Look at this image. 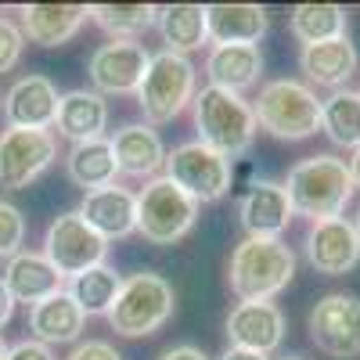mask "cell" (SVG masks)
<instances>
[{"instance_id": "1", "label": "cell", "mask_w": 360, "mask_h": 360, "mask_svg": "<svg viewBox=\"0 0 360 360\" xmlns=\"http://www.w3.org/2000/svg\"><path fill=\"white\" fill-rule=\"evenodd\" d=\"M295 278V252L281 238H245L227 263V285L238 303H270Z\"/></svg>"}, {"instance_id": "2", "label": "cell", "mask_w": 360, "mask_h": 360, "mask_svg": "<svg viewBox=\"0 0 360 360\" xmlns=\"http://www.w3.org/2000/svg\"><path fill=\"white\" fill-rule=\"evenodd\" d=\"M285 191L288 202L299 217L317 220H332L342 217V209L349 205L356 184L349 176V162L339 155H310L303 162H295L285 176Z\"/></svg>"}, {"instance_id": "3", "label": "cell", "mask_w": 360, "mask_h": 360, "mask_svg": "<svg viewBox=\"0 0 360 360\" xmlns=\"http://www.w3.org/2000/svg\"><path fill=\"white\" fill-rule=\"evenodd\" d=\"M191 112H195V134L205 148L220 152L224 159H238L245 155L252 141H256V112L252 105L242 98V94H227V90H217V86H202L195 101H191Z\"/></svg>"}, {"instance_id": "4", "label": "cell", "mask_w": 360, "mask_h": 360, "mask_svg": "<svg viewBox=\"0 0 360 360\" xmlns=\"http://www.w3.org/2000/svg\"><path fill=\"white\" fill-rule=\"evenodd\" d=\"M256 127L278 141H307L321 130V98L299 79H270L252 101Z\"/></svg>"}, {"instance_id": "5", "label": "cell", "mask_w": 360, "mask_h": 360, "mask_svg": "<svg viewBox=\"0 0 360 360\" xmlns=\"http://www.w3.org/2000/svg\"><path fill=\"white\" fill-rule=\"evenodd\" d=\"M173 307H176L173 285L162 274L144 270V274L123 278V288H119L115 303L108 310V324L123 339H144V335H155L173 317Z\"/></svg>"}, {"instance_id": "6", "label": "cell", "mask_w": 360, "mask_h": 360, "mask_svg": "<svg viewBox=\"0 0 360 360\" xmlns=\"http://www.w3.org/2000/svg\"><path fill=\"white\" fill-rule=\"evenodd\" d=\"M195 83H198V69L191 65L188 54H173V51H159L148 62V72L137 86V105L148 119V127H162L184 112L195 101Z\"/></svg>"}, {"instance_id": "7", "label": "cell", "mask_w": 360, "mask_h": 360, "mask_svg": "<svg viewBox=\"0 0 360 360\" xmlns=\"http://www.w3.org/2000/svg\"><path fill=\"white\" fill-rule=\"evenodd\" d=\"M198 220V202L173 180L155 176L137 191V234L152 245L180 242Z\"/></svg>"}, {"instance_id": "8", "label": "cell", "mask_w": 360, "mask_h": 360, "mask_svg": "<svg viewBox=\"0 0 360 360\" xmlns=\"http://www.w3.org/2000/svg\"><path fill=\"white\" fill-rule=\"evenodd\" d=\"M162 169H166V180H173L180 191H188L198 205L202 202H220L231 191V180H234L231 159H224L213 148H205L202 141L176 144L173 152H166Z\"/></svg>"}, {"instance_id": "9", "label": "cell", "mask_w": 360, "mask_h": 360, "mask_svg": "<svg viewBox=\"0 0 360 360\" xmlns=\"http://www.w3.org/2000/svg\"><path fill=\"white\" fill-rule=\"evenodd\" d=\"M105 252H108V242L79 217V209L58 213L47 224L44 256L62 278H76V274H83V270H90V266H101Z\"/></svg>"}, {"instance_id": "10", "label": "cell", "mask_w": 360, "mask_h": 360, "mask_svg": "<svg viewBox=\"0 0 360 360\" xmlns=\"http://www.w3.org/2000/svg\"><path fill=\"white\" fill-rule=\"evenodd\" d=\"M310 342L335 356V360H353L360 356V295L353 292H328L321 295L310 310Z\"/></svg>"}, {"instance_id": "11", "label": "cell", "mask_w": 360, "mask_h": 360, "mask_svg": "<svg viewBox=\"0 0 360 360\" xmlns=\"http://www.w3.org/2000/svg\"><path fill=\"white\" fill-rule=\"evenodd\" d=\"M58 159V141L51 130H0V188L22 191Z\"/></svg>"}, {"instance_id": "12", "label": "cell", "mask_w": 360, "mask_h": 360, "mask_svg": "<svg viewBox=\"0 0 360 360\" xmlns=\"http://www.w3.org/2000/svg\"><path fill=\"white\" fill-rule=\"evenodd\" d=\"M152 54L144 51V44L137 40H108L101 44L86 62V76L94 83V94L101 98H123V94H137V86L148 72Z\"/></svg>"}, {"instance_id": "13", "label": "cell", "mask_w": 360, "mask_h": 360, "mask_svg": "<svg viewBox=\"0 0 360 360\" xmlns=\"http://www.w3.org/2000/svg\"><path fill=\"white\" fill-rule=\"evenodd\" d=\"M307 259L317 274L339 278L360 263V234L353 220L332 217V220H317L307 231Z\"/></svg>"}, {"instance_id": "14", "label": "cell", "mask_w": 360, "mask_h": 360, "mask_svg": "<svg viewBox=\"0 0 360 360\" xmlns=\"http://www.w3.org/2000/svg\"><path fill=\"white\" fill-rule=\"evenodd\" d=\"M295 217L288 191L278 180H252L249 191L238 202V220L245 238H281Z\"/></svg>"}, {"instance_id": "15", "label": "cell", "mask_w": 360, "mask_h": 360, "mask_svg": "<svg viewBox=\"0 0 360 360\" xmlns=\"http://www.w3.org/2000/svg\"><path fill=\"white\" fill-rule=\"evenodd\" d=\"M58 101H62L58 86L40 72H29L15 79L11 90L4 94V123L15 130H51L58 115Z\"/></svg>"}, {"instance_id": "16", "label": "cell", "mask_w": 360, "mask_h": 360, "mask_svg": "<svg viewBox=\"0 0 360 360\" xmlns=\"http://www.w3.org/2000/svg\"><path fill=\"white\" fill-rule=\"evenodd\" d=\"M227 342L270 356L285 342V314L278 303H238L224 321Z\"/></svg>"}, {"instance_id": "17", "label": "cell", "mask_w": 360, "mask_h": 360, "mask_svg": "<svg viewBox=\"0 0 360 360\" xmlns=\"http://www.w3.org/2000/svg\"><path fill=\"white\" fill-rule=\"evenodd\" d=\"M18 15H22L18 29L29 44L62 47L90 18V4H22Z\"/></svg>"}, {"instance_id": "18", "label": "cell", "mask_w": 360, "mask_h": 360, "mask_svg": "<svg viewBox=\"0 0 360 360\" xmlns=\"http://www.w3.org/2000/svg\"><path fill=\"white\" fill-rule=\"evenodd\" d=\"M79 217L94 227L105 242L127 238V234L137 231V195L127 191V188H119V184L90 191V195H83Z\"/></svg>"}, {"instance_id": "19", "label": "cell", "mask_w": 360, "mask_h": 360, "mask_svg": "<svg viewBox=\"0 0 360 360\" xmlns=\"http://www.w3.org/2000/svg\"><path fill=\"white\" fill-rule=\"evenodd\" d=\"M299 72L317 86H328L332 94L335 90H346L353 72H356V47L349 44V37L299 47Z\"/></svg>"}, {"instance_id": "20", "label": "cell", "mask_w": 360, "mask_h": 360, "mask_svg": "<svg viewBox=\"0 0 360 360\" xmlns=\"http://www.w3.org/2000/svg\"><path fill=\"white\" fill-rule=\"evenodd\" d=\"M0 278H4L15 303H25V307H37V303H44V299L65 292V278L47 263L44 252H18V256H11L8 270Z\"/></svg>"}, {"instance_id": "21", "label": "cell", "mask_w": 360, "mask_h": 360, "mask_svg": "<svg viewBox=\"0 0 360 360\" xmlns=\"http://www.w3.org/2000/svg\"><path fill=\"white\" fill-rule=\"evenodd\" d=\"M54 130H58V137H65L72 144L105 137L108 101L101 94H94V90H69V94H62V101H58Z\"/></svg>"}, {"instance_id": "22", "label": "cell", "mask_w": 360, "mask_h": 360, "mask_svg": "<svg viewBox=\"0 0 360 360\" xmlns=\"http://www.w3.org/2000/svg\"><path fill=\"white\" fill-rule=\"evenodd\" d=\"M205 76L209 86L227 90V94H245L263 76V54L259 47H245V44L213 47L205 54Z\"/></svg>"}, {"instance_id": "23", "label": "cell", "mask_w": 360, "mask_h": 360, "mask_svg": "<svg viewBox=\"0 0 360 360\" xmlns=\"http://www.w3.org/2000/svg\"><path fill=\"white\" fill-rule=\"evenodd\" d=\"M112 152H115L119 173H130V176L155 180V173L166 166V144H162L159 130L148 123H130L123 130H115Z\"/></svg>"}, {"instance_id": "24", "label": "cell", "mask_w": 360, "mask_h": 360, "mask_svg": "<svg viewBox=\"0 0 360 360\" xmlns=\"http://www.w3.org/2000/svg\"><path fill=\"white\" fill-rule=\"evenodd\" d=\"M266 8L259 4H209L205 8V29L213 47H227V44H245L256 47L266 33Z\"/></svg>"}, {"instance_id": "25", "label": "cell", "mask_w": 360, "mask_h": 360, "mask_svg": "<svg viewBox=\"0 0 360 360\" xmlns=\"http://www.w3.org/2000/svg\"><path fill=\"white\" fill-rule=\"evenodd\" d=\"M83 324H86V314L76 307V299L69 292H58V295L44 299V303L29 307V332H33V339L44 342V346L76 342Z\"/></svg>"}, {"instance_id": "26", "label": "cell", "mask_w": 360, "mask_h": 360, "mask_svg": "<svg viewBox=\"0 0 360 360\" xmlns=\"http://www.w3.org/2000/svg\"><path fill=\"white\" fill-rule=\"evenodd\" d=\"M65 173H69V180L76 188H83V195L112 188L115 176H119V162H115V152H112V141L98 137V141L72 144L69 155H65Z\"/></svg>"}, {"instance_id": "27", "label": "cell", "mask_w": 360, "mask_h": 360, "mask_svg": "<svg viewBox=\"0 0 360 360\" xmlns=\"http://www.w3.org/2000/svg\"><path fill=\"white\" fill-rule=\"evenodd\" d=\"M155 29H159L166 51H173V54L198 51V47L209 40L205 8H202V4H166V8H159Z\"/></svg>"}, {"instance_id": "28", "label": "cell", "mask_w": 360, "mask_h": 360, "mask_svg": "<svg viewBox=\"0 0 360 360\" xmlns=\"http://www.w3.org/2000/svg\"><path fill=\"white\" fill-rule=\"evenodd\" d=\"M321 130L335 148H360V90H335L321 101Z\"/></svg>"}, {"instance_id": "29", "label": "cell", "mask_w": 360, "mask_h": 360, "mask_svg": "<svg viewBox=\"0 0 360 360\" xmlns=\"http://www.w3.org/2000/svg\"><path fill=\"white\" fill-rule=\"evenodd\" d=\"M119 288H123L119 270H112L108 263H101V266H90V270H83V274L69 278V288H65V292L76 299V307H79L86 317H98V314L108 317Z\"/></svg>"}, {"instance_id": "30", "label": "cell", "mask_w": 360, "mask_h": 360, "mask_svg": "<svg viewBox=\"0 0 360 360\" xmlns=\"http://www.w3.org/2000/svg\"><path fill=\"white\" fill-rule=\"evenodd\" d=\"M288 29L303 47L324 44V40L346 37V11L339 4H295L288 15Z\"/></svg>"}, {"instance_id": "31", "label": "cell", "mask_w": 360, "mask_h": 360, "mask_svg": "<svg viewBox=\"0 0 360 360\" xmlns=\"http://www.w3.org/2000/svg\"><path fill=\"white\" fill-rule=\"evenodd\" d=\"M155 4H90V22L101 25L112 40H137L155 25Z\"/></svg>"}, {"instance_id": "32", "label": "cell", "mask_w": 360, "mask_h": 360, "mask_svg": "<svg viewBox=\"0 0 360 360\" xmlns=\"http://www.w3.org/2000/svg\"><path fill=\"white\" fill-rule=\"evenodd\" d=\"M22 242H25V217H22V209L0 198V259L18 256Z\"/></svg>"}, {"instance_id": "33", "label": "cell", "mask_w": 360, "mask_h": 360, "mask_svg": "<svg viewBox=\"0 0 360 360\" xmlns=\"http://www.w3.org/2000/svg\"><path fill=\"white\" fill-rule=\"evenodd\" d=\"M22 54H25V37L18 22L0 15V72H11L22 62Z\"/></svg>"}, {"instance_id": "34", "label": "cell", "mask_w": 360, "mask_h": 360, "mask_svg": "<svg viewBox=\"0 0 360 360\" xmlns=\"http://www.w3.org/2000/svg\"><path fill=\"white\" fill-rule=\"evenodd\" d=\"M65 360H123V356H119V349L112 342H105V339H86Z\"/></svg>"}, {"instance_id": "35", "label": "cell", "mask_w": 360, "mask_h": 360, "mask_svg": "<svg viewBox=\"0 0 360 360\" xmlns=\"http://www.w3.org/2000/svg\"><path fill=\"white\" fill-rule=\"evenodd\" d=\"M4 360H58V356L51 353V346H44L37 339H22V342L8 346V356Z\"/></svg>"}, {"instance_id": "36", "label": "cell", "mask_w": 360, "mask_h": 360, "mask_svg": "<svg viewBox=\"0 0 360 360\" xmlns=\"http://www.w3.org/2000/svg\"><path fill=\"white\" fill-rule=\"evenodd\" d=\"M159 360H209V356H205V349H198V346H191V342H180V346L162 349Z\"/></svg>"}, {"instance_id": "37", "label": "cell", "mask_w": 360, "mask_h": 360, "mask_svg": "<svg viewBox=\"0 0 360 360\" xmlns=\"http://www.w3.org/2000/svg\"><path fill=\"white\" fill-rule=\"evenodd\" d=\"M11 314H15V299H11V292H8L4 278H0V328H4V324L11 321Z\"/></svg>"}, {"instance_id": "38", "label": "cell", "mask_w": 360, "mask_h": 360, "mask_svg": "<svg viewBox=\"0 0 360 360\" xmlns=\"http://www.w3.org/2000/svg\"><path fill=\"white\" fill-rule=\"evenodd\" d=\"M220 360H270L263 353H252V349H238V346H227V353Z\"/></svg>"}, {"instance_id": "39", "label": "cell", "mask_w": 360, "mask_h": 360, "mask_svg": "<svg viewBox=\"0 0 360 360\" xmlns=\"http://www.w3.org/2000/svg\"><path fill=\"white\" fill-rule=\"evenodd\" d=\"M349 176H353V184L360 188V148H356L353 159H349Z\"/></svg>"}, {"instance_id": "40", "label": "cell", "mask_w": 360, "mask_h": 360, "mask_svg": "<svg viewBox=\"0 0 360 360\" xmlns=\"http://www.w3.org/2000/svg\"><path fill=\"white\" fill-rule=\"evenodd\" d=\"M8 356V342H4V335H0V360Z\"/></svg>"}, {"instance_id": "41", "label": "cell", "mask_w": 360, "mask_h": 360, "mask_svg": "<svg viewBox=\"0 0 360 360\" xmlns=\"http://www.w3.org/2000/svg\"><path fill=\"white\" fill-rule=\"evenodd\" d=\"M353 227H356V234H360V209H356V220H353Z\"/></svg>"}, {"instance_id": "42", "label": "cell", "mask_w": 360, "mask_h": 360, "mask_svg": "<svg viewBox=\"0 0 360 360\" xmlns=\"http://www.w3.org/2000/svg\"><path fill=\"white\" fill-rule=\"evenodd\" d=\"M281 360H307V356H281Z\"/></svg>"}]
</instances>
